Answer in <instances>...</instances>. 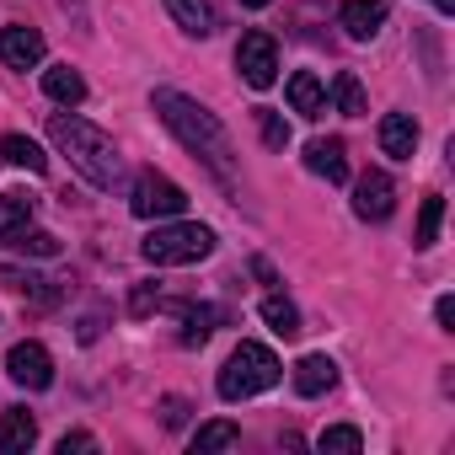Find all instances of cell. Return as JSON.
<instances>
[{"label":"cell","mask_w":455,"mask_h":455,"mask_svg":"<svg viewBox=\"0 0 455 455\" xmlns=\"http://www.w3.org/2000/svg\"><path fill=\"white\" fill-rule=\"evenodd\" d=\"M434 316H439V327H444V332H455V300H450V295H439Z\"/></svg>","instance_id":"29"},{"label":"cell","mask_w":455,"mask_h":455,"mask_svg":"<svg viewBox=\"0 0 455 455\" xmlns=\"http://www.w3.org/2000/svg\"><path fill=\"white\" fill-rule=\"evenodd\" d=\"M0 65H12V70L44 65V33L38 28H0Z\"/></svg>","instance_id":"9"},{"label":"cell","mask_w":455,"mask_h":455,"mask_svg":"<svg viewBox=\"0 0 455 455\" xmlns=\"http://www.w3.org/2000/svg\"><path fill=\"white\" fill-rule=\"evenodd\" d=\"M236 70H242V81H247L252 92H268V86L279 81V44H274L268 33H242V44H236Z\"/></svg>","instance_id":"6"},{"label":"cell","mask_w":455,"mask_h":455,"mask_svg":"<svg viewBox=\"0 0 455 455\" xmlns=\"http://www.w3.org/2000/svg\"><path fill=\"white\" fill-rule=\"evenodd\" d=\"M38 439V418L28 407H0V455H28Z\"/></svg>","instance_id":"12"},{"label":"cell","mask_w":455,"mask_h":455,"mask_svg":"<svg viewBox=\"0 0 455 455\" xmlns=\"http://www.w3.org/2000/svg\"><path fill=\"white\" fill-rule=\"evenodd\" d=\"M214 322H225L220 306H188V311H182V343H188V348H193V343H209Z\"/></svg>","instance_id":"21"},{"label":"cell","mask_w":455,"mask_h":455,"mask_svg":"<svg viewBox=\"0 0 455 455\" xmlns=\"http://www.w3.org/2000/svg\"><path fill=\"white\" fill-rule=\"evenodd\" d=\"M22 252H33V258H60V236H49V231H22V236H12Z\"/></svg>","instance_id":"28"},{"label":"cell","mask_w":455,"mask_h":455,"mask_svg":"<svg viewBox=\"0 0 455 455\" xmlns=\"http://www.w3.org/2000/svg\"><path fill=\"white\" fill-rule=\"evenodd\" d=\"M434 12L439 17H455V0H434Z\"/></svg>","instance_id":"32"},{"label":"cell","mask_w":455,"mask_h":455,"mask_svg":"<svg viewBox=\"0 0 455 455\" xmlns=\"http://www.w3.org/2000/svg\"><path fill=\"white\" fill-rule=\"evenodd\" d=\"M33 209H38V198H28V193H0V242H12V236L28 231Z\"/></svg>","instance_id":"19"},{"label":"cell","mask_w":455,"mask_h":455,"mask_svg":"<svg viewBox=\"0 0 455 455\" xmlns=\"http://www.w3.org/2000/svg\"><path fill=\"white\" fill-rule=\"evenodd\" d=\"M129 209L140 220H177L188 209V193L172 177H161V172H140L134 188H129Z\"/></svg>","instance_id":"5"},{"label":"cell","mask_w":455,"mask_h":455,"mask_svg":"<svg viewBox=\"0 0 455 455\" xmlns=\"http://www.w3.org/2000/svg\"><path fill=\"white\" fill-rule=\"evenodd\" d=\"M391 209H396L391 177H386V172H364V177L354 182V214H359V220H391Z\"/></svg>","instance_id":"8"},{"label":"cell","mask_w":455,"mask_h":455,"mask_svg":"<svg viewBox=\"0 0 455 455\" xmlns=\"http://www.w3.org/2000/svg\"><path fill=\"white\" fill-rule=\"evenodd\" d=\"M263 322H268L279 338H300V311H295L284 295H263Z\"/></svg>","instance_id":"22"},{"label":"cell","mask_w":455,"mask_h":455,"mask_svg":"<svg viewBox=\"0 0 455 455\" xmlns=\"http://www.w3.org/2000/svg\"><path fill=\"white\" fill-rule=\"evenodd\" d=\"M380 150H386L391 161H412V150H418V124H412V113H386V118H380Z\"/></svg>","instance_id":"14"},{"label":"cell","mask_w":455,"mask_h":455,"mask_svg":"<svg viewBox=\"0 0 455 455\" xmlns=\"http://www.w3.org/2000/svg\"><path fill=\"white\" fill-rule=\"evenodd\" d=\"M242 444V428L236 423H198V434H193V450H236Z\"/></svg>","instance_id":"23"},{"label":"cell","mask_w":455,"mask_h":455,"mask_svg":"<svg viewBox=\"0 0 455 455\" xmlns=\"http://www.w3.org/2000/svg\"><path fill=\"white\" fill-rule=\"evenodd\" d=\"M316 450H322V455H332V450L359 455V450H364V434H359V428H348V423H338V428H322V434H316Z\"/></svg>","instance_id":"25"},{"label":"cell","mask_w":455,"mask_h":455,"mask_svg":"<svg viewBox=\"0 0 455 455\" xmlns=\"http://www.w3.org/2000/svg\"><path fill=\"white\" fill-rule=\"evenodd\" d=\"M44 92H49L60 108H81V102H86V81H81V70H70V65H49V70H44Z\"/></svg>","instance_id":"18"},{"label":"cell","mask_w":455,"mask_h":455,"mask_svg":"<svg viewBox=\"0 0 455 455\" xmlns=\"http://www.w3.org/2000/svg\"><path fill=\"white\" fill-rule=\"evenodd\" d=\"M290 108H295L300 118H322V113H327V86H322L311 70H295V76H290Z\"/></svg>","instance_id":"16"},{"label":"cell","mask_w":455,"mask_h":455,"mask_svg":"<svg viewBox=\"0 0 455 455\" xmlns=\"http://www.w3.org/2000/svg\"><path fill=\"white\" fill-rule=\"evenodd\" d=\"M439 220H444V198L428 193V198H423V214H418V236H412V247H434V242H439Z\"/></svg>","instance_id":"26"},{"label":"cell","mask_w":455,"mask_h":455,"mask_svg":"<svg viewBox=\"0 0 455 455\" xmlns=\"http://www.w3.org/2000/svg\"><path fill=\"white\" fill-rule=\"evenodd\" d=\"M166 12H172V22L188 38H209L214 33V6H209V0H166Z\"/></svg>","instance_id":"17"},{"label":"cell","mask_w":455,"mask_h":455,"mask_svg":"<svg viewBox=\"0 0 455 455\" xmlns=\"http://www.w3.org/2000/svg\"><path fill=\"white\" fill-rule=\"evenodd\" d=\"M338 386V364L327 359V354H306L300 364H295V391L300 396H322V391H332Z\"/></svg>","instance_id":"15"},{"label":"cell","mask_w":455,"mask_h":455,"mask_svg":"<svg viewBox=\"0 0 455 455\" xmlns=\"http://www.w3.org/2000/svg\"><path fill=\"white\" fill-rule=\"evenodd\" d=\"M145 263L156 268H188V263H204L214 252V231L198 220H172V225H156V231L140 242Z\"/></svg>","instance_id":"3"},{"label":"cell","mask_w":455,"mask_h":455,"mask_svg":"<svg viewBox=\"0 0 455 455\" xmlns=\"http://www.w3.org/2000/svg\"><path fill=\"white\" fill-rule=\"evenodd\" d=\"M6 375L17 386H28V391H44V386H54V359H49L44 343H17L6 354Z\"/></svg>","instance_id":"7"},{"label":"cell","mask_w":455,"mask_h":455,"mask_svg":"<svg viewBox=\"0 0 455 455\" xmlns=\"http://www.w3.org/2000/svg\"><path fill=\"white\" fill-rule=\"evenodd\" d=\"M0 284L6 290H17L28 306H38V311H49V306H60V290H54V279H44V274H33V268H12V263H0Z\"/></svg>","instance_id":"10"},{"label":"cell","mask_w":455,"mask_h":455,"mask_svg":"<svg viewBox=\"0 0 455 455\" xmlns=\"http://www.w3.org/2000/svg\"><path fill=\"white\" fill-rule=\"evenodd\" d=\"M150 300H156V290H150V284H140V290H134V316H145V311H150Z\"/></svg>","instance_id":"31"},{"label":"cell","mask_w":455,"mask_h":455,"mask_svg":"<svg viewBox=\"0 0 455 455\" xmlns=\"http://www.w3.org/2000/svg\"><path fill=\"white\" fill-rule=\"evenodd\" d=\"M332 97H338V113H348V118H359V113H364V86H359V76H354V70H338Z\"/></svg>","instance_id":"24"},{"label":"cell","mask_w":455,"mask_h":455,"mask_svg":"<svg viewBox=\"0 0 455 455\" xmlns=\"http://www.w3.org/2000/svg\"><path fill=\"white\" fill-rule=\"evenodd\" d=\"M306 166L316 172V177H327V182H348V145L343 140H311L306 145Z\"/></svg>","instance_id":"13"},{"label":"cell","mask_w":455,"mask_h":455,"mask_svg":"<svg viewBox=\"0 0 455 455\" xmlns=\"http://www.w3.org/2000/svg\"><path fill=\"white\" fill-rule=\"evenodd\" d=\"M343 33L354 44H370L380 28H386V0H343V12H338Z\"/></svg>","instance_id":"11"},{"label":"cell","mask_w":455,"mask_h":455,"mask_svg":"<svg viewBox=\"0 0 455 455\" xmlns=\"http://www.w3.org/2000/svg\"><path fill=\"white\" fill-rule=\"evenodd\" d=\"M279 375H284V364H279V354L268 343H242L231 359H225V370H220L214 386H220L225 402H247V396L279 386Z\"/></svg>","instance_id":"4"},{"label":"cell","mask_w":455,"mask_h":455,"mask_svg":"<svg viewBox=\"0 0 455 455\" xmlns=\"http://www.w3.org/2000/svg\"><path fill=\"white\" fill-rule=\"evenodd\" d=\"M0 156H6L12 166H22V172H33V177H44V172H49V156H44L28 134H6V140H0Z\"/></svg>","instance_id":"20"},{"label":"cell","mask_w":455,"mask_h":455,"mask_svg":"<svg viewBox=\"0 0 455 455\" xmlns=\"http://www.w3.org/2000/svg\"><path fill=\"white\" fill-rule=\"evenodd\" d=\"M49 140L70 156V166H76L92 188L108 193V188L124 177L118 145H113V134H102L97 124H86V118H76V113H54V118H49Z\"/></svg>","instance_id":"2"},{"label":"cell","mask_w":455,"mask_h":455,"mask_svg":"<svg viewBox=\"0 0 455 455\" xmlns=\"http://www.w3.org/2000/svg\"><path fill=\"white\" fill-rule=\"evenodd\" d=\"M156 113H161V124L231 188L236 182V150H231V134H225V124L204 108V102H193V97H182V92H172V86H161L156 92Z\"/></svg>","instance_id":"1"},{"label":"cell","mask_w":455,"mask_h":455,"mask_svg":"<svg viewBox=\"0 0 455 455\" xmlns=\"http://www.w3.org/2000/svg\"><path fill=\"white\" fill-rule=\"evenodd\" d=\"M242 6H252V12H263V6H274V0H242Z\"/></svg>","instance_id":"33"},{"label":"cell","mask_w":455,"mask_h":455,"mask_svg":"<svg viewBox=\"0 0 455 455\" xmlns=\"http://www.w3.org/2000/svg\"><path fill=\"white\" fill-rule=\"evenodd\" d=\"M70 450H97V439L92 434H65L60 439V455H70Z\"/></svg>","instance_id":"30"},{"label":"cell","mask_w":455,"mask_h":455,"mask_svg":"<svg viewBox=\"0 0 455 455\" xmlns=\"http://www.w3.org/2000/svg\"><path fill=\"white\" fill-rule=\"evenodd\" d=\"M258 129H263V145H268V150H284V145H290V124H284V113L258 108Z\"/></svg>","instance_id":"27"}]
</instances>
